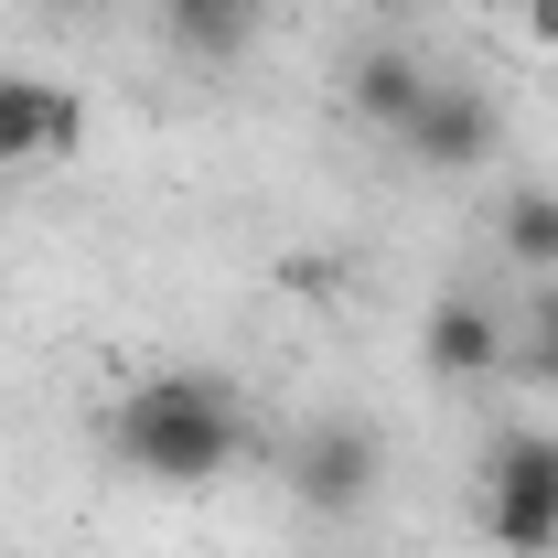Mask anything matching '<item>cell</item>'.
<instances>
[{"label": "cell", "instance_id": "52a82bcc", "mask_svg": "<svg viewBox=\"0 0 558 558\" xmlns=\"http://www.w3.org/2000/svg\"><path fill=\"white\" fill-rule=\"evenodd\" d=\"M161 44L183 65H236L258 44V0H161Z\"/></svg>", "mask_w": 558, "mask_h": 558}, {"label": "cell", "instance_id": "8992f818", "mask_svg": "<svg viewBox=\"0 0 558 558\" xmlns=\"http://www.w3.org/2000/svg\"><path fill=\"white\" fill-rule=\"evenodd\" d=\"M418 97H429V65H418L409 44H365V54L344 65V108L365 119V130H387V140L418 119Z\"/></svg>", "mask_w": 558, "mask_h": 558}, {"label": "cell", "instance_id": "5b68a950", "mask_svg": "<svg viewBox=\"0 0 558 558\" xmlns=\"http://www.w3.org/2000/svg\"><path fill=\"white\" fill-rule=\"evenodd\" d=\"M418 365H429L440 387H484V376L515 365V323H505L494 301H473V290H440L429 323H418Z\"/></svg>", "mask_w": 558, "mask_h": 558}, {"label": "cell", "instance_id": "30bf717a", "mask_svg": "<svg viewBox=\"0 0 558 558\" xmlns=\"http://www.w3.org/2000/svg\"><path fill=\"white\" fill-rule=\"evenodd\" d=\"M505 376H537L558 398V279H537V301H526V323H515V365Z\"/></svg>", "mask_w": 558, "mask_h": 558}, {"label": "cell", "instance_id": "ba28073f", "mask_svg": "<svg viewBox=\"0 0 558 558\" xmlns=\"http://www.w3.org/2000/svg\"><path fill=\"white\" fill-rule=\"evenodd\" d=\"M494 247H505L526 279H558V183L505 194V215H494Z\"/></svg>", "mask_w": 558, "mask_h": 558}, {"label": "cell", "instance_id": "7c38bea8", "mask_svg": "<svg viewBox=\"0 0 558 558\" xmlns=\"http://www.w3.org/2000/svg\"><path fill=\"white\" fill-rule=\"evenodd\" d=\"M515 22H526V44H548V54H558V0H515Z\"/></svg>", "mask_w": 558, "mask_h": 558}, {"label": "cell", "instance_id": "8fae6325", "mask_svg": "<svg viewBox=\"0 0 558 558\" xmlns=\"http://www.w3.org/2000/svg\"><path fill=\"white\" fill-rule=\"evenodd\" d=\"M65 150H86V97L54 86V108H44V161H65Z\"/></svg>", "mask_w": 558, "mask_h": 558}, {"label": "cell", "instance_id": "277c9868", "mask_svg": "<svg viewBox=\"0 0 558 558\" xmlns=\"http://www.w3.org/2000/svg\"><path fill=\"white\" fill-rule=\"evenodd\" d=\"M409 161L429 172H484L494 150H505V108H494L484 86H462V75H429V97H418V119L398 130Z\"/></svg>", "mask_w": 558, "mask_h": 558}, {"label": "cell", "instance_id": "7a4b0ae2", "mask_svg": "<svg viewBox=\"0 0 558 558\" xmlns=\"http://www.w3.org/2000/svg\"><path fill=\"white\" fill-rule=\"evenodd\" d=\"M484 537L505 558H558V440L505 429L484 451Z\"/></svg>", "mask_w": 558, "mask_h": 558}, {"label": "cell", "instance_id": "3957f363", "mask_svg": "<svg viewBox=\"0 0 558 558\" xmlns=\"http://www.w3.org/2000/svg\"><path fill=\"white\" fill-rule=\"evenodd\" d=\"M279 473H290V494H301L312 515H365V505L387 494V440H376L365 418H312V429L279 451Z\"/></svg>", "mask_w": 558, "mask_h": 558}, {"label": "cell", "instance_id": "6da1fadb", "mask_svg": "<svg viewBox=\"0 0 558 558\" xmlns=\"http://www.w3.org/2000/svg\"><path fill=\"white\" fill-rule=\"evenodd\" d=\"M108 462L140 484H215L236 451H247V409L215 365H150L119 387V409L97 418Z\"/></svg>", "mask_w": 558, "mask_h": 558}, {"label": "cell", "instance_id": "5bb4252c", "mask_svg": "<svg viewBox=\"0 0 558 558\" xmlns=\"http://www.w3.org/2000/svg\"><path fill=\"white\" fill-rule=\"evenodd\" d=\"M65 11H97V0H65Z\"/></svg>", "mask_w": 558, "mask_h": 558}, {"label": "cell", "instance_id": "4fadbf2b", "mask_svg": "<svg viewBox=\"0 0 558 558\" xmlns=\"http://www.w3.org/2000/svg\"><path fill=\"white\" fill-rule=\"evenodd\" d=\"M365 11H418V0H365Z\"/></svg>", "mask_w": 558, "mask_h": 558}, {"label": "cell", "instance_id": "9c48e42d", "mask_svg": "<svg viewBox=\"0 0 558 558\" xmlns=\"http://www.w3.org/2000/svg\"><path fill=\"white\" fill-rule=\"evenodd\" d=\"M44 108L54 75H0V161H44Z\"/></svg>", "mask_w": 558, "mask_h": 558}]
</instances>
